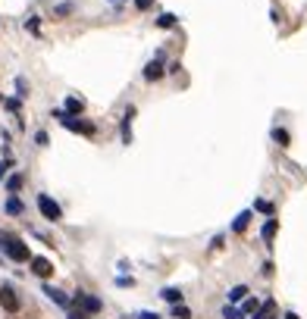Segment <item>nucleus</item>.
I'll return each mask as SVG.
<instances>
[{
    "label": "nucleus",
    "mask_w": 307,
    "mask_h": 319,
    "mask_svg": "<svg viewBox=\"0 0 307 319\" xmlns=\"http://www.w3.org/2000/svg\"><path fill=\"white\" fill-rule=\"evenodd\" d=\"M0 307H4L6 313H19L22 301H19V294H16L13 285H0Z\"/></svg>",
    "instance_id": "obj_3"
},
{
    "label": "nucleus",
    "mask_w": 307,
    "mask_h": 319,
    "mask_svg": "<svg viewBox=\"0 0 307 319\" xmlns=\"http://www.w3.org/2000/svg\"><path fill=\"white\" fill-rule=\"evenodd\" d=\"M38 210H41V216H44V219H50V222L63 219V210H60V204H56L50 194H38Z\"/></svg>",
    "instance_id": "obj_2"
},
{
    "label": "nucleus",
    "mask_w": 307,
    "mask_h": 319,
    "mask_svg": "<svg viewBox=\"0 0 307 319\" xmlns=\"http://www.w3.org/2000/svg\"><path fill=\"white\" fill-rule=\"evenodd\" d=\"M4 103H6L10 113H19V97H10V100H4Z\"/></svg>",
    "instance_id": "obj_24"
},
{
    "label": "nucleus",
    "mask_w": 307,
    "mask_h": 319,
    "mask_svg": "<svg viewBox=\"0 0 307 319\" xmlns=\"http://www.w3.org/2000/svg\"><path fill=\"white\" fill-rule=\"evenodd\" d=\"M248 222H251V213H238V216H235V222H232V232H244L248 229Z\"/></svg>",
    "instance_id": "obj_11"
},
{
    "label": "nucleus",
    "mask_w": 307,
    "mask_h": 319,
    "mask_svg": "<svg viewBox=\"0 0 307 319\" xmlns=\"http://www.w3.org/2000/svg\"><path fill=\"white\" fill-rule=\"evenodd\" d=\"M257 307H260V304H257V298H248V301H244V307H242V313H254Z\"/></svg>",
    "instance_id": "obj_22"
},
{
    "label": "nucleus",
    "mask_w": 307,
    "mask_h": 319,
    "mask_svg": "<svg viewBox=\"0 0 307 319\" xmlns=\"http://www.w3.org/2000/svg\"><path fill=\"white\" fill-rule=\"evenodd\" d=\"M16 91H19V97H28V88H26V78H16Z\"/></svg>",
    "instance_id": "obj_26"
},
{
    "label": "nucleus",
    "mask_w": 307,
    "mask_h": 319,
    "mask_svg": "<svg viewBox=\"0 0 307 319\" xmlns=\"http://www.w3.org/2000/svg\"><path fill=\"white\" fill-rule=\"evenodd\" d=\"M222 319H244V313H242V310H235V307H229V304H226V307H222Z\"/></svg>",
    "instance_id": "obj_20"
},
{
    "label": "nucleus",
    "mask_w": 307,
    "mask_h": 319,
    "mask_svg": "<svg viewBox=\"0 0 307 319\" xmlns=\"http://www.w3.org/2000/svg\"><path fill=\"white\" fill-rule=\"evenodd\" d=\"M6 213H10V216H22V213H26V207H22V200L16 194L6 197Z\"/></svg>",
    "instance_id": "obj_10"
},
{
    "label": "nucleus",
    "mask_w": 307,
    "mask_h": 319,
    "mask_svg": "<svg viewBox=\"0 0 307 319\" xmlns=\"http://www.w3.org/2000/svg\"><path fill=\"white\" fill-rule=\"evenodd\" d=\"M144 78H148V81H157V78H163V66H160V56H157V60H150V63L144 66Z\"/></svg>",
    "instance_id": "obj_9"
},
{
    "label": "nucleus",
    "mask_w": 307,
    "mask_h": 319,
    "mask_svg": "<svg viewBox=\"0 0 307 319\" xmlns=\"http://www.w3.org/2000/svg\"><path fill=\"white\" fill-rule=\"evenodd\" d=\"M0 238H4V254L10 260H16V263H28L32 260V251L22 238H16V235H0Z\"/></svg>",
    "instance_id": "obj_1"
},
{
    "label": "nucleus",
    "mask_w": 307,
    "mask_h": 319,
    "mask_svg": "<svg viewBox=\"0 0 307 319\" xmlns=\"http://www.w3.org/2000/svg\"><path fill=\"white\" fill-rule=\"evenodd\" d=\"M69 132H78V135H85V138H94V132H98V128H94L91 122H85V119H78V116H66V119H60Z\"/></svg>",
    "instance_id": "obj_4"
},
{
    "label": "nucleus",
    "mask_w": 307,
    "mask_h": 319,
    "mask_svg": "<svg viewBox=\"0 0 307 319\" xmlns=\"http://www.w3.org/2000/svg\"><path fill=\"white\" fill-rule=\"evenodd\" d=\"M244 294H248L244 285H235V288L229 291V301H232V304H238V301H244Z\"/></svg>",
    "instance_id": "obj_18"
},
{
    "label": "nucleus",
    "mask_w": 307,
    "mask_h": 319,
    "mask_svg": "<svg viewBox=\"0 0 307 319\" xmlns=\"http://www.w3.org/2000/svg\"><path fill=\"white\" fill-rule=\"evenodd\" d=\"M44 294H47V298H50L56 307H69V298H66V294H63L60 288H54V285H44Z\"/></svg>",
    "instance_id": "obj_8"
},
{
    "label": "nucleus",
    "mask_w": 307,
    "mask_h": 319,
    "mask_svg": "<svg viewBox=\"0 0 307 319\" xmlns=\"http://www.w3.org/2000/svg\"><path fill=\"white\" fill-rule=\"evenodd\" d=\"M47 141H50V138H47V132H34V144H38V147H44Z\"/></svg>",
    "instance_id": "obj_25"
},
{
    "label": "nucleus",
    "mask_w": 307,
    "mask_h": 319,
    "mask_svg": "<svg viewBox=\"0 0 307 319\" xmlns=\"http://www.w3.org/2000/svg\"><path fill=\"white\" fill-rule=\"evenodd\" d=\"M113 3H122V0H113Z\"/></svg>",
    "instance_id": "obj_32"
},
{
    "label": "nucleus",
    "mask_w": 307,
    "mask_h": 319,
    "mask_svg": "<svg viewBox=\"0 0 307 319\" xmlns=\"http://www.w3.org/2000/svg\"><path fill=\"white\" fill-rule=\"evenodd\" d=\"M273 141H276L279 147H288V141H292V138H288L286 128H273Z\"/></svg>",
    "instance_id": "obj_14"
},
{
    "label": "nucleus",
    "mask_w": 307,
    "mask_h": 319,
    "mask_svg": "<svg viewBox=\"0 0 307 319\" xmlns=\"http://www.w3.org/2000/svg\"><path fill=\"white\" fill-rule=\"evenodd\" d=\"M138 319H163L160 313H150V310H144V313H138Z\"/></svg>",
    "instance_id": "obj_30"
},
{
    "label": "nucleus",
    "mask_w": 307,
    "mask_h": 319,
    "mask_svg": "<svg viewBox=\"0 0 307 319\" xmlns=\"http://www.w3.org/2000/svg\"><path fill=\"white\" fill-rule=\"evenodd\" d=\"M82 110H85V100H78V97H69V100H66V113H69V116H78Z\"/></svg>",
    "instance_id": "obj_12"
},
{
    "label": "nucleus",
    "mask_w": 307,
    "mask_h": 319,
    "mask_svg": "<svg viewBox=\"0 0 307 319\" xmlns=\"http://www.w3.org/2000/svg\"><path fill=\"white\" fill-rule=\"evenodd\" d=\"M76 304H78L85 313H98L100 307H104V304L94 298V294H88V291H76Z\"/></svg>",
    "instance_id": "obj_5"
},
{
    "label": "nucleus",
    "mask_w": 307,
    "mask_h": 319,
    "mask_svg": "<svg viewBox=\"0 0 307 319\" xmlns=\"http://www.w3.org/2000/svg\"><path fill=\"white\" fill-rule=\"evenodd\" d=\"M172 319H192V310L185 304H172Z\"/></svg>",
    "instance_id": "obj_17"
},
{
    "label": "nucleus",
    "mask_w": 307,
    "mask_h": 319,
    "mask_svg": "<svg viewBox=\"0 0 307 319\" xmlns=\"http://www.w3.org/2000/svg\"><path fill=\"white\" fill-rule=\"evenodd\" d=\"M260 235H264V241H266V244L273 241V235H276V219H266V226L260 229Z\"/></svg>",
    "instance_id": "obj_16"
},
{
    "label": "nucleus",
    "mask_w": 307,
    "mask_h": 319,
    "mask_svg": "<svg viewBox=\"0 0 307 319\" xmlns=\"http://www.w3.org/2000/svg\"><path fill=\"white\" fill-rule=\"evenodd\" d=\"M257 210H260V213H266V216H270V213H273V204H270V200H257V204H254Z\"/></svg>",
    "instance_id": "obj_23"
},
{
    "label": "nucleus",
    "mask_w": 307,
    "mask_h": 319,
    "mask_svg": "<svg viewBox=\"0 0 307 319\" xmlns=\"http://www.w3.org/2000/svg\"><path fill=\"white\" fill-rule=\"evenodd\" d=\"M176 22H179V19H176L172 13H163V16L157 19V25H160V28H172V25H176Z\"/></svg>",
    "instance_id": "obj_19"
},
{
    "label": "nucleus",
    "mask_w": 307,
    "mask_h": 319,
    "mask_svg": "<svg viewBox=\"0 0 307 319\" xmlns=\"http://www.w3.org/2000/svg\"><path fill=\"white\" fill-rule=\"evenodd\" d=\"M10 166H13V160H10V157H6L4 163H0V179H4V175H6V169H10Z\"/></svg>",
    "instance_id": "obj_29"
},
{
    "label": "nucleus",
    "mask_w": 307,
    "mask_h": 319,
    "mask_svg": "<svg viewBox=\"0 0 307 319\" xmlns=\"http://www.w3.org/2000/svg\"><path fill=\"white\" fill-rule=\"evenodd\" d=\"M26 28H28L32 34H38V28H41V19H38V16H32V19L26 22Z\"/></svg>",
    "instance_id": "obj_21"
},
{
    "label": "nucleus",
    "mask_w": 307,
    "mask_h": 319,
    "mask_svg": "<svg viewBox=\"0 0 307 319\" xmlns=\"http://www.w3.org/2000/svg\"><path fill=\"white\" fill-rule=\"evenodd\" d=\"M69 319H91V313H85V310L78 307V310H72V313H69Z\"/></svg>",
    "instance_id": "obj_27"
},
{
    "label": "nucleus",
    "mask_w": 307,
    "mask_h": 319,
    "mask_svg": "<svg viewBox=\"0 0 307 319\" xmlns=\"http://www.w3.org/2000/svg\"><path fill=\"white\" fill-rule=\"evenodd\" d=\"M0 100H4V97H0Z\"/></svg>",
    "instance_id": "obj_33"
},
{
    "label": "nucleus",
    "mask_w": 307,
    "mask_h": 319,
    "mask_svg": "<svg viewBox=\"0 0 307 319\" xmlns=\"http://www.w3.org/2000/svg\"><path fill=\"white\" fill-rule=\"evenodd\" d=\"M160 298H163V301H170V304H182V291H179V288H163Z\"/></svg>",
    "instance_id": "obj_13"
},
{
    "label": "nucleus",
    "mask_w": 307,
    "mask_h": 319,
    "mask_svg": "<svg viewBox=\"0 0 307 319\" xmlns=\"http://www.w3.org/2000/svg\"><path fill=\"white\" fill-rule=\"evenodd\" d=\"M282 319H298V316H294V313H286V316H282Z\"/></svg>",
    "instance_id": "obj_31"
},
{
    "label": "nucleus",
    "mask_w": 307,
    "mask_h": 319,
    "mask_svg": "<svg viewBox=\"0 0 307 319\" xmlns=\"http://www.w3.org/2000/svg\"><path fill=\"white\" fill-rule=\"evenodd\" d=\"M132 116H135V106H128L122 113V144H132Z\"/></svg>",
    "instance_id": "obj_7"
},
{
    "label": "nucleus",
    "mask_w": 307,
    "mask_h": 319,
    "mask_svg": "<svg viewBox=\"0 0 307 319\" xmlns=\"http://www.w3.org/2000/svg\"><path fill=\"white\" fill-rule=\"evenodd\" d=\"M19 188H22V175L16 172V175H10V179H6V191L10 194H19Z\"/></svg>",
    "instance_id": "obj_15"
},
{
    "label": "nucleus",
    "mask_w": 307,
    "mask_h": 319,
    "mask_svg": "<svg viewBox=\"0 0 307 319\" xmlns=\"http://www.w3.org/2000/svg\"><path fill=\"white\" fill-rule=\"evenodd\" d=\"M150 6H154V0H135V9H141V13L150 9Z\"/></svg>",
    "instance_id": "obj_28"
},
{
    "label": "nucleus",
    "mask_w": 307,
    "mask_h": 319,
    "mask_svg": "<svg viewBox=\"0 0 307 319\" xmlns=\"http://www.w3.org/2000/svg\"><path fill=\"white\" fill-rule=\"evenodd\" d=\"M28 263H32V273H34V276H41V279H50V276H54V263H50L47 257H32Z\"/></svg>",
    "instance_id": "obj_6"
}]
</instances>
